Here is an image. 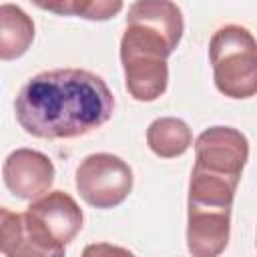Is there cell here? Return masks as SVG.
<instances>
[{"label": "cell", "mask_w": 257, "mask_h": 257, "mask_svg": "<svg viewBox=\"0 0 257 257\" xmlns=\"http://www.w3.org/2000/svg\"><path fill=\"white\" fill-rule=\"evenodd\" d=\"M237 177L193 165L187 197V249L195 257H217L229 245Z\"/></svg>", "instance_id": "obj_4"}, {"label": "cell", "mask_w": 257, "mask_h": 257, "mask_svg": "<svg viewBox=\"0 0 257 257\" xmlns=\"http://www.w3.org/2000/svg\"><path fill=\"white\" fill-rule=\"evenodd\" d=\"M82 209L64 191H48L34 199L24 213L0 209L4 255L60 257L82 229Z\"/></svg>", "instance_id": "obj_3"}, {"label": "cell", "mask_w": 257, "mask_h": 257, "mask_svg": "<svg viewBox=\"0 0 257 257\" xmlns=\"http://www.w3.org/2000/svg\"><path fill=\"white\" fill-rule=\"evenodd\" d=\"M131 165L112 153H92L84 157L74 173V185L80 199L94 209H114L126 201L133 191Z\"/></svg>", "instance_id": "obj_6"}, {"label": "cell", "mask_w": 257, "mask_h": 257, "mask_svg": "<svg viewBox=\"0 0 257 257\" xmlns=\"http://www.w3.org/2000/svg\"><path fill=\"white\" fill-rule=\"evenodd\" d=\"M147 145L161 159H177L193 145L191 126L177 116H159L147 128Z\"/></svg>", "instance_id": "obj_10"}, {"label": "cell", "mask_w": 257, "mask_h": 257, "mask_svg": "<svg viewBox=\"0 0 257 257\" xmlns=\"http://www.w3.org/2000/svg\"><path fill=\"white\" fill-rule=\"evenodd\" d=\"M56 177L54 163L36 149H16L2 165V181L6 189L22 201H34L50 191Z\"/></svg>", "instance_id": "obj_8"}, {"label": "cell", "mask_w": 257, "mask_h": 257, "mask_svg": "<svg viewBox=\"0 0 257 257\" xmlns=\"http://www.w3.org/2000/svg\"><path fill=\"white\" fill-rule=\"evenodd\" d=\"M36 8L58 14V16H74L78 0H30Z\"/></svg>", "instance_id": "obj_12"}, {"label": "cell", "mask_w": 257, "mask_h": 257, "mask_svg": "<svg viewBox=\"0 0 257 257\" xmlns=\"http://www.w3.org/2000/svg\"><path fill=\"white\" fill-rule=\"evenodd\" d=\"M185 18L173 0H137L120 38L124 88L139 102L161 98L169 86L167 58L177 50Z\"/></svg>", "instance_id": "obj_2"}, {"label": "cell", "mask_w": 257, "mask_h": 257, "mask_svg": "<svg viewBox=\"0 0 257 257\" xmlns=\"http://www.w3.org/2000/svg\"><path fill=\"white\" fill-rule=\"evenodd\" d=\"M209 62L221 94L233 100L257 94V40L245 26H219L209 40Z\"/></svg>", "instance_id": "obj_5"}, {"label": "cell", "mask_w": 257, "mask_h": 257, "mask_svg": "<svg viewBox=\"0 0 257 257\" xmlns=\"http://www.w3.org/2000/svg\"><path fill=\"white\" fill-rule=\"evenodd\" d=\"M122 4L124 0H78L74 16L90 22H104L114 18L122 10Z\"/></svg>", "instance_id": "obj_11"}, {"label": "cell", "mask_w": 257, "mask_h": 257, "mask_svg": "<svg viewBox=\"0 0 257 257\" xmlns=\"http://www.w3.org/2000/svg\"><path fill=\"white\" fill-rule=\"evenodd\" d=\"M34 40L32 18L16 4L4 2L0 6V58L4 62L16 60L30 48Z\"/></svg>", "instance_id": "obj_9"}, {"label": "cell", "mask_w": 257, "mask_h": 257, "mask_svg": "<svg viewBox=\"0 0 257 257\" xmlns=\"http://www.w3.org/2000/svg\"><path fill=\"white\" fill-rule=\"evenodd\" d=\"M249 161V141L235 126H209L195 141V165L241 179Z\"/></svg>", "instance_id": "obj_7"}, {"label": "cell", "mask_w": 257, "mask_h": 257, "mask_svg": "<svg viewBox=\"0 0 257 257\" xmlns=\"http://www.w3.org/2000/svg\"><path fill=\"white\" fill-rule=\"evenodd\" d=\"M112 110V90L86 68L38 72L14 98V114L24 133L46 141L84 137L108 122Z\"/></svg>", "instance_id": "obj_1"}]
</instances>
